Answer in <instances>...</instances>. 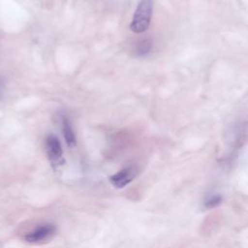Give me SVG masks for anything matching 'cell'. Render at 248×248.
<instances>
[{"mask_svg": "<svg viewBox=\"0 0 248 248\" xmlns=\"http://www.w3.org/2000/svg\"><path fill=\"white\" fill-rule=\"evenodd\" d=\"M153 12L152 0H140L136 8L130 29L137 34L143 33L150 25L151 16Z\"/></svg>", "mask_w": 248, "mask_h": 248, "instance_id": "6da1fadb", "label": "cell"}, {"mask_svg": "<svg viewBox=\"0 0 248 248\" xmlns=\"http://www.w3.org/2000/svg\"><path fill=\"white\" fill-rule=\"evenodd\" d=\"M56 233V227L52 223H41L25 233L23 239L30 244H41L50 240Z\"/></svg>", "mask_w": 248, "mask_h": 248, "instance_id": "7a4b0ae2", "label": "cell"}, {"mask_svg": "<svg viewBox=\"0 0 248 248\" xmlns=\"http://www.w3.org/2000/svg\"><path fill=\"white\" fill-rule=\"evenodd\" d=\"M138 168L135 166H129L126 167L122 170H120L119 171L115 172L114 174H112L109 177V181L110 184L118 189L124 188L125 186H127L128 184H130L135 177L138 175Z\"/></svg>", "mask_w": 248, "mask_h": 248, "instance_id": "3957f363", "label": "cell"}, {"mask_svg": "<svg viewBox=\"0 0 248 248\" xmlns=\"http://www.w3.org/2000/svg\"><path fill=\"white\" fill-rule=\"evenodd\" d=\"M46 155L53 166H58L62 163L63 150L60 140L57 137L49 135L46 140Z\"/></svg>", "mask_w": 248, "mask_h": 248, "instance_id": "277c9868", "label": "cell"}, {"mask_svg": "<svg viewBox=\"0 0 248 248\" xmlns=\"http://www.w3.org/2000/svg\"><path fill=\"white\" fill-rule=\"evenodd\" d=\"M63 134L66 140V143L69 147H73L76 145V137L74 134V131L72 129L71 122L68 118L63 119Z\"/></svg>", "mask_w": 248, "mask_h": 248, "instance_id": "5b68a950", "label": "cell"}, {"mask_svg": "<svg viewBox=\"0 0 248 248\" xmlns=\"http://www.w3.org/2000/svg\"><path fill=\"white\" fill-rule=\"evenodd\" d=\"M152 48V42L148 39L140 41L137 46V54L139 56H144L146 55Z\"/></svg>", "mask_w": 248, "mask_h": 248, "instance_id": "8992f818", "label": "cell"}, {"mask_svg": "<svg viewBox=\"0 0 248 248\" xmlns=\"http://www.w3.org/2000/svg\"><path fill=\"white\" fill-rule=\"evenodd\" d=\"M222 196L219 194H214L209 196L205 201H204V206L206 208H213L217 205H219L222 202Z\"/></svg>", "mask_w": 248, "mask_h": 248, "instance_id": "52a82bcc", "label": "cell"}, {"mask_svg": "<svg viewBox=\"0 0 248 248\" xmlns=\"http://www.w3.org/2000/svg\"><path fill=\"white\" fill-rule=\"evenodd\" d=\"M4 88H5V82H4L3 78H2V77H0V100H1V98H2Z\"/></svg>", "mask_w": 248, "mask_h": 248, "instance_id": "ba28073f", "label": "cell"}]
</instances>
